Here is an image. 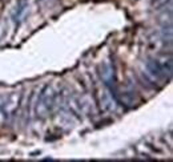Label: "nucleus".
<instances>
[{"mask_svg": "<svg viewBox=\"0 0 173 162\" xmlns=\"http://www.w3.org/2000/svg\"><path fill=\"white\" fill-rule=\"evenodd\" d=\"M53 104H55L53 91H52V88L51 87H45L44 89H43V92L40 93V96H39L38 104H36V108H35L38 117L45 118V117L51 113L52 108H53Z\"/></svg>", "mask_w": 173, "mask_h": 162, "instance_id": "f257e3e1", "label": "nucleus"}, {"mask_svg": "<svg viewBox=\"0 0 173 162\" xmlns=\"http://www.w3.org/2000/svg\"><path fill=\"white\" fill-rule=\"evenodd\" d=\"M147 69L153 78H167V73L172 75V62H161L160 60H148Z\"/></svg>", "mask_w": 173, "mask_h": 162, "instance_id": "f03ea898", "label": "nucleus"}, {"mask_svg": "<svg viewBox=\"0 0 173 162\" xmlns=\"http://www.w3.org/2000/svg\"><path fill=\"white\" fill-rule=\"evenodd\" d=\"M97 98H99V102H100L101 109H103L104 112H115V110H116V101L113 100V97L110 96V93L107 89L99 88Z\"/></svg>", "mask_w": 173, "mask_h": 162, "instance_id": "7ed1b4c3", "label": "nucleus"}]
</instances>
